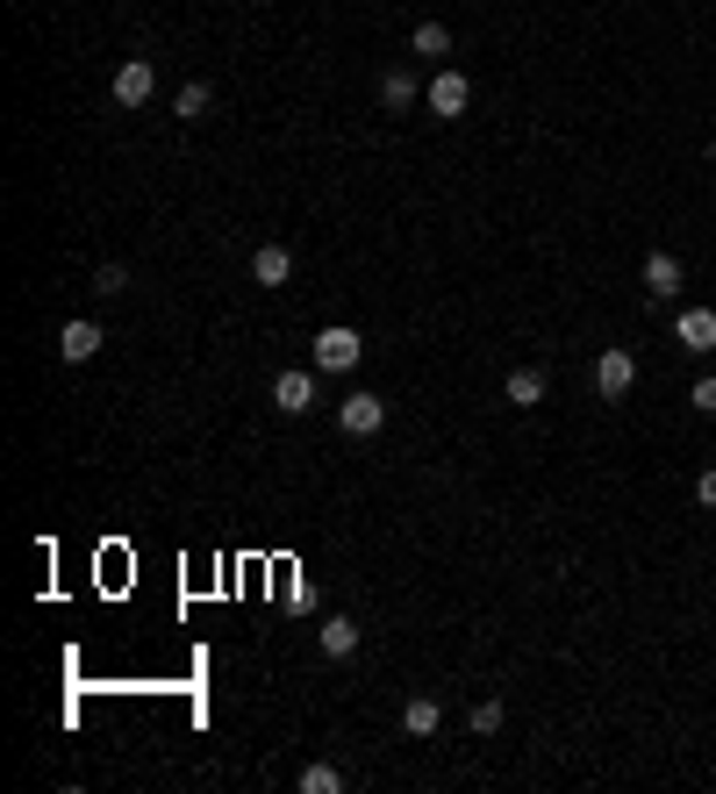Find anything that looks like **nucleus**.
<instances>
[{
	"label": "nucleus",
	"mask_w": 716,
	"mask_h": 794,
	"mask_svg": "<svg viewBox=\"0 0 716 794\" xmlns=\"http://www.w3.org/2000/svg\"><path fill=\"white\" fill-rule=\"evenodd\" d=\"M359 358H365V337L352 323H330L323 337H315V373H352Z\"/></svg>",
	"instance_id": "obj_1"
},
{
	"label": "nucleus",
	"mask_w": 716,
	"mask_h": 794,
	"mask_svg": "<svg viewBox=\"0 0 716 794\" xmlns=\"http://www.w3.org/2000/svg\"><path fill=\"white\" fill-rule=\"evenodd\" d=\"M151 94H158V65H151V58H122L115 65V108H144Z\"/></svg>",
	"instance_id": "obj_2"
},
{
	"label": "nucleus",
	"mask_w": 716,
	"mask_h": 794,
	"mask_svg": "<svg viewBox=\"0 0 716 794\" xmlns=\"http://www.w3.org/2000/svg\"><path fill=\"white\" fill-rule=\"evenodd\" d=\"M423 101H430V115H445V122H459L466 108H474V86H466V72H437L430 86H423Z\"/></svg>",
	"instance_id": "obj_3"
},
{
	"label": "nucleus",
	"mask_w": 716,
	"mask_h": 794,
	"mask_svg": "<svg viewBox=\"0 0 716 794\" xmlns=\"http://www.w3.org/2000/svg\"><path fill=\"white\" fill-rule=\"evenodd\" d=\"M637 387V358H631V351H602V358H595V394H602V401H623V394H631Z\"/></svg>",
	"instance_id": "obj_4"
},
{
	"label": "nucleus",
	"mask_w": 716,
	"mask_h": 794,
	"mask_svg": "<svg viewBox=\"0 0 716 794\" xmlns=\"http://www.w3.org/2000/svg\"><path fill=\"white\" fill-rule=\"evenodd\" d=\"M338 422H344V437H380L387 430V401H380V394H352V401L338 408Z\"/></svg>",
	"instance_id": "obj_5"
},
{
	"label": "nucleus",
	"mask_w": 716,
	"mask_h": 794,
	"mask_svg": "<svg viewBox=\"0 0 716 794\" xmlns=\"http://www.w3.org/2000/svg\"><path fill=\"white\" fill-rule=\"evenodd\" d=\"M101 344H108V337H101V323H86V315H80V323H65V330H58V358H65V365L101 358Z\"/></svg>",
	"instance_id": "obj_6"
},
{
	"label": "nucleus",
	"mask_w": 716,
	"mask_h": 794,
	"mask_svg": "<svg viewBox=\"0 0 716 794\" xmlns=\"http://www.w3.org/2000/svg\"><path fill=\"white\" fill-rule=\"evenodd\" d=\"M272 408H280V416H309L315 408V373H280L272 379Z\"/></svg>",
	"instance_id": "obj_7"
},
{
	"label": "nucleus",
	"mask_w": 716,
	"mask_h": 794,
	"mask_svg": "<svg viewBox=\"0 0 716 794\" xmlns=\"http://www.w3.org/2000/svg\"><path fill=\"white\" fill-rule=\"evenodd\" d=\"M544 387H552V379H544V365H516V373L501 379V401H509V408H538Z\"/></svg>",
	"instance_id": "obj_8"
},
{
	"label": "nucleus",
	"mask_w": 716,
	"mask_h": 794,
	"mask_svg": "<svg viewBox=\"0 0 716 794\" xmlns=\"http://www.w3.org/2000/svg\"><path fill=\"white\" fill-rule=\"evenodd\" d=\"M251 280L258 286H287L294 280V251H287V243H258L251 251Z\"/></svg>",
	"instance_id": "obj_9"
},
{
	"label": "nucleus",
	"mask_w": 716,
	"mask_h": 794,
	"mask_svg": "<svg viewBox=\"0 0 716 794\" xmlns=\"http://www.w3.org/2000/svg\"><path fill=\"white\" fill-rule=\"evenodd\" d=\"M402 730H408V738H437V730H445V701H437V694H408Z\"/></svg>",
	"instance_id": "obj_10"
},
{
	"label": "nucleus",
	"mask_w": 716,
	"mask_h": 794,
	"mask_svg": "<svg viewBox=\"0 0 716 794\" xmlns=\"http://www.w3.org/2000/svg\"><path fill=\"white\" fill-rule=\"evenodd\" d=\"M645 294H652V301H674V294H681V258H674V251H652V258H645Z\"/></svg>",
	"instance_id": "obj_11"
},
{
	"label": "nucleus",
	"mask_w": 716,
	"mask_h": 794,
	"mask_svg": "<svg viewBox=\"0 0 716 794\" xmlns=\"http://www.w3.org/2000/svg\"><path fill=\"white\" fill-rule=\"evenodd\" d=\"M674 337H681V351H716V309H681Z\"/></svg>",
	"instance_id": "obj_12"
},
{
	"label": "nucleus",
	"mask_w": 716,
	"mask_h": 794,
	"mask_svg": "<svg viewBox=\"0 0 716 794\" xmlns=\"http://www.w3.org/2000/svg\"><path fill=\"white\" fill-rule=\"evenodd\" d=\"M315 645H323V659H352V651H359V623L352 616H323Z\"/></svg>",
	"instance_id": "obj_13"
},
{
	"label": "nucleus",
	"mask_w": 716,
	"mask_h": 794,
	"mask_svg": "<svg viewBox=\"0 0 716 794\" xmlns=\"http://www.w3.org/2000/svg\"><path fill=\"white\" fill-rule=\"evenodd\" d=\"M416 94H423V86H416V72H402V65H394V72H380V108H416Z\"/></svg>",
	"instance_id": "obj_14"
},
{
	"label": "nucleus",
	"mask_w": 716,
	"mask_h": 794,
	"mask_svg": "<svg viewBox=\"0 0 716 794\" xmlns=\"http://www.w3.org/2000/svg\"><path fill=\"white\" fill-rule=\"evenodd\" d=\"M208 108H216V86H208V80H187V86L173 94V115H179V122H201Z\"/></svg>",
	"instance_id": "obj_15"
},
{
	"label": "nucleus",
	"mask_w": 716,
	"mask_h": 794,
	"mask_svg": "<svg viewBox=\"0 0 716 794\" xmlns=\"http://www.w3.org/2000/svg\"><path fill=\"white\" fill-rule=\"evenodd\" d=\"M408 43H416V58H452V29L445 22H416V36H408Z\"/></svg>",
	"instance_id": "obj_16"
},
{
	"label": "nucleus",
	"mask_w": 716,
	"mask_h": 794,
	"mask_svg": "<svg viewBox=\"0 0 716 794\" xmlns=\"http://www.w3.org/2000/svg\"><path fill=\"white\" fill-rule=\"evenodd\" d=\"M344 787V773L330 766V759H315V766H301V794H338Z\"/></svg>",
	"instance_id": "obj_17"
},
{
	"label": "nucleus",
	"mask_w": 716,
	"mask_h": 794,
	"mask_svg": "<svg viewBox=\"0 0 716 794\" xmlns=\"http://www.w3.org/2000/svg\"><path fill=\"white\" fill-rule=\"evenodd\" d=\"M94 294H101V301L129 294V265H115V258H108V265H94Z\"/></svg>",
	"instance_id": "obj_18"
},
{
	"label": "nucleus",
	"mask_w": 716,
	"mask_h": 794,
	"mask_svg": "<svg viewBox=\"0 0 716 794\" xmlns=\"http://www.w3.org/2000/svg\"><path fill=\"white\" fill-rule=\"evenodd\" d=\"M466 723H474V738H495V730H501V701H474Z\"/></svg>",
	"instance_id": "obj_19"
},
{
	"label": "nucleus",
	"mask_w": 716,
	"mask_h": 794,
	"mask_svg": "<svg viewBox=\"0 0 716 794\" xmlns=\"http://www.w3.org/2000/svg\"><path fill=\"white\" fill-rule=\"evenodd\" d=\"M688 401L703 408V416H716V373H703V379H695V394H688Z\"/></svg>",
	"instance_id": "obj_20"
},
{
	"label": "nucleus",
	"mask_w": 716,
	"mask_h": 794,
	"mask_svg": "<svg viewBox=\"0 0 716 794\" xmlns=\"http://www.w3.org/2000/svg\"><path fill=\"white\" fill-rule=\"evenodd\" d=\"M695 501H703V509H716V472H703V480H695Z\"/></svg>",
	"instance_id": "obj_21"
}]
</instances>
